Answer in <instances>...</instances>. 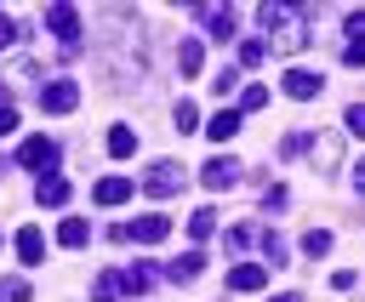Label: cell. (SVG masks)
Wrapping results in <instances>:
<instances>
[{"label":"cell","mask_w":365,"mask_h":302,"mask_svg":"<svg viewBox=\"0 0 365 302\" xmlns=\"http://www.w3.org/2000/svg\"><path fill=\"white\" fill-rule=\"evenodd\" d=\"M171 120H177V131H194V125H200V108H194V103H177Z\"/></svg>","instance_id":"27"},{"label":"cell","mask_w":365,"mask_h":302,"mask_svg":"<svg viewBox=\"0 0 365 302\" xmlns=\"http://www.w3.org/2000/svg\"><path fill=\"white\" fill-rule=\"evenodd\" d=\"M114 296H120V268H103L91 279V302H114Z\"/></svg>","instance_id":"19"},{"label":"cell","mask_w":365,"mask_h":302,"mask_svg":"<svg viewBox=\"0 0 365 302\" xmlns=\"http://www.w3.org/2000/svg\"><path fill=\"white\" fill-rule=\"evenodd\" d=\"M188 234H194V239H205V234H217V211H205V205H200V211L188 217Z\"/></svg>","instance_id":"25"},{"label":"cell","mask_w":365,"mask_h":302,"mask_svg":"<svg viewBox=\"0 0 365 302\" xmlns=\"http://www.w3.org/2000/svg\"><path fill=\"white\" fill-rule=\"evenodd\" d=\"M29 296H34L29 279H11V285H6V302H29Z\"/></svg>","instance_id":"32"},{"label":"cell","mask_w":365,"mask_h":302,"mask_svg":"<svg viewBox=\"0 0 365 302\" xmlns=\"http://www.w3.org/2000/svg\"><path fill=\"white\" fill-rule=\"evenodd\" d=\"M131 148H137V131H131V125H108V154H114V160H125Z\"/></svg>","instance_id":"20"},{"label":"cell","mask_w":365,"mask_h":302,"mask_svg":"<svg viewBox=\"0 0 365 302\" xmlns=\"http://www.w3.org/2000/svg\"><path fill=\"white\" fill-rule=\"evenodd\" d=\"M354 188L365 194V160H354Z\"/></svg>","instance_id":"35"},{"label":"cell","mask_w":365,"mask_h":302,"mask_svg":"<svg viewBox=\"0 0 365 302\" xmlns=\"http://www.w3.org/2000/svg\"><path fill=\"white\" fill-rule=\"evenodd\" d=\"M268 57V40H240V68H257Z\"/></svg>","instance_id":"23"},{"label":"cell","mask_w":365,"mask_h":302,"mask_svg":"<svg viewBox=\"0 0 365 302\" xmlns=\"http://www.w3.org/2000/svg\"><path fill=\"white\" fill-rule=\"evenodd\" d=\"M177 68H182V74H200V68H205V40H182V46H177Z\"/></svg>","instance_id":"17"},{"label":"cell","mask_w":365,"mask_h":302,"mask_svg":"<svg viewBox=\"0 0 365 302\" xmlns=\"http://www.w3.org/2000/svg\"><path fill=\"white\" fill-rule=\"evenodd\" d=\"M154 262H131V268H120V296H148V285H154Z\"/></svg>","instance_id":"9"},{"label":"cell","mask_w":365,"mask_h":302,"mask_svg":"<svg viewBox=\"0 0 365 302\" xmlns=\"http://www.w3.org/2000/svg\"><path fill=\"white\" fill-rule=\"evenodd\" d=\"M257 23L268 28V40H274V51H302L314 34H308V17L302 11H291V6H262L257 11Z\"/></svg>","instance_id":"1"},{"label":"cell","mask_w":365,"mask_h":302,"mask_svg":"<svg viewBox=\"0 0 365 302\" xmlns=\"http://www.w3.org/2000/svg\"><path fill=\"white\" fill-rule=\"evenodd\" d=\"M74 103H80V85L74 80H46L40 85V108L46 114H74Z\"/></svg>","instance_id":"6"},{"label":"cell","mask_w":365,"mask_h":302,"mask_svg":"<svg viewBox=\"0 0 365 302\" xmlns=\"http://www.w3.org/2000/svg\"><path fill=\"white\" fill-rule=\"evenodd\" d=\"M234 131H240V108H222V114L205 120V137H211V142H228Z\"/></svg>","instance_id":"14"},{"label":"cell","mask_w":365,"mask_h":302,"mask_svg":"<svg viewBox=\"0 0 365 302\" xmlns=\"http://www.w3.org/2000/svg\"><path fill=\"white\" fill-rule=\"evenodd\" d=\"M217 91H222V97H228V91H240V68H234V63H222V68H217Z\"/></svg>","instance_id":"28"},{"label":"cell","mask_w":365,"mask_h":302,"mask_svg":"<svg viewBox=\"0 0 365 302\" xmlns=\"http://www.w3.org/2000/svg\"><path fill=\"white\" fill-rule=\"evenodd\" d=\"M257 245H262V256H268L274 268H285V256H291V251H285V239H279L274 228H262V234H257Z\"/></svg>","instance_id":"21"},{"label":"cell","mask_w":365,"mask_h":302,"mask_svg":"<svg viewBox=\"0 0 365 302\" xmlns=\"http://www.w3.org/2000/svg\"><path fill=\"white\" fill-rule=\"evenodd\" d=\"M131 188H137V182H125V177H103V182L91 188V199H97V205H125Z\"/></svg>","instance_id":"12"},{"label":"cell","mask_w":365,"mask_h":302,"mask_svg":"<svg viewBox=\"0 0 365 302\" xmlns=\"http://www.w3.org/2000/svg\"><path fill=\"white\" fill-rule=\"evenodd\" d=\"M11 131H17V108L6 103V108H0V137H11Z\"/></svg>","instance_id":"33"},{"label":"cell","mask_w":365,"mask_h":302,"mask_svg":"<svg viewBox=\"0 0 365 302\" xmlns=\"http://www.w3.org/2000/svg\"><path fill=\"white\" fill-rule=\"evenodd\" d=\"M279 91H285V97H297V103H308V97H319V91H325V80H319V74H308V68H285Z\"/></svg>","instance_id":"7"},{"label":"cell","mask_w":365,"mask_h":302,"mask_svg":"<svg viewBox=\"0 0 365 302\" xmlns=\"http://www.w3.org/2000/svg\"><path fill=\"white\" fill-rule=\"evenodd\" d=\"M68 194H74V188H68V177H57V171H46V177H40V188H34V199H40V205H51V211H57V205H68Z\"/></svg>","instance_id":"11"},{"label":"cell","mask_w":365,"mask_h":302,"mask_svg":"<svg viewBox=\"0 0 365 302\" xmlns=\"http://www.w3.org/2000/svg\"><path fill=\"white\" fill-rule=\"evenodd\" d=\"M268 103V85H240V114H257Z\"/></svg>","instance_id":"24"},{"label":"cell","mask_w":365,"mask_h":302,"mask_svg":"<svg viewBox=\"0 0 365 302\" xmlns=\"http://www.w3.org/2000/svg\"><path fill=\"white\" fill-rule=\"evenodd\" d=\"M57 239H63L68 251H80V245L91 239V222H86V217H63V222H57Z\"/></svg>","instance_id":"15"},{"label":"cell","mask_w":365,"mask_h":302,"mask_svg":"<svg viewBox=\"0 0 365 302\" xmlns=\"http://www.w3.org/2000/svg\"><path fill=\"white\" fill-rule=\"evenodd\" d=\"M302 251H308V256H325V251H331V234H325V228H308V234H302Z\"/></svg>","instance_id":"26"},{"label":"cell","mask_w":365,"mask_h":302,"mask_svg":"<svg viewBox=\"0 0 365 302\" xmlns=\"http://www.w3.org/2000/svg\"><path fill=\"white\" fill-rule=\"evenodd\" d=\"M194 17H200V23H205L217 40H234V34H240V17H234V11H217V6H194Z\"/></svg>","instance_id":"10"},{"label":"cell","mask_w":365,"mask_h":302,"mask_svg":"<svg viewBox=\"0 0 365 302\" xmlns=\"http://www.w3.org/2000/svg\"><path fill=\"white\" fill-rule=\"evenodd\" d=\"M46 28L57 34V51H63V57H80V11H74V6H63V0L46 6Z\"/></svg>","instance_id":"3"},{"label":"cell","mask_w":365,"mask_h":302,"mask_svg":"<svg viewBox=\"0 0 365 302\" xmlns=\"http://www.w3.org/2000/svg\"><path fill=\"white\" fill-rule=\"evenodd\" d=\"M200 182L217 188V194L234 188V182H240V160H205V165H200Z\"/></svg>","instance_id":"8"},{"label":"cell","mask_w":365,"mask_h":302,"mask_svg":"<svg viewBox=\"0 0 365 302\" xmlns=\"http://www.w3.org/2000/svg\"><path fill=\"white\" fill-rule=\"evenodd\" d=\"M57 154H63V148H57V137H29V142L17 148V165H29V171H40V177H46V171L57 165Z\"/></svg>","instance_id":"5"},{"label":"cell","mask_w":365,"mask_h":302,"mask_svg":"<svg viewBox=\"0 0 365 302\" xmlns=\"http://www.w3.org/2000/svg\"><path fill=\"white\" fill-rule=\"evenodd\" d=\"M297 160H314V171L331 177L336 160H342V137H336V131H302V154H297Z\"/></svg>","instance_id":"2"},{"label":"cell","mask_w":365,"mask_h":302,"mask_svg":"<svg viewBox=\"0 0 365 302\" xmlns=\"http://www.w3.org/2000/svg\"><path fill=\"white\" fill-rule=\"evenodd\" d=\"M342 28H348V40H365V11H348Z\"/></svg>","instance_id":"30"},{"label":"cell","mask_w":365,"mask_h":302,"mask_svg":"<svg viewBox=\"0 0 365 302\" xmlns=\"http://www.w3.org/2000/svg\"><path fill=\"white\" fill-rule=\"evenodd\" d=\"M228 285H234V291H262L268 274H262L257 262H234V268H228Z\"/></svg>","instance_id":"13"},{"label":"cell","mask_w":365,"mask_h":302,"mask_svg":"<svg viewBox=\"0 0 365 302\" xmlns=\"http://www.w3.org/2000/svg\"><path fill=\"white\" fill-rule=\"evenodd\" d=\"M342 63H348V68H365V40H348V51H342Z\"/></svg>","instance_id":"31"},{"label":"cell","mask_w":365,"mask_h":302,"mask_svg":"<svg viewBox=\"0 0 365 302\" xmlns=\"http://www.w3.org/2000/svg\"><path fill=\"white\" fill-rule=\"evenodd\" d=\"M17 34H23V28H17V23H11V17H0V51H6V46H11V40H17Z\"/></svg>","instance_id":"34"},{"label":"cell","mask_w":365,"mask_h":302,"mask_svg":"<svg viewBox=\"0 0 365 302\" xmlns=\"http://www.w3.org/2000/svg\"><path fill=\"white\" fill-rule=\"evenodd\" d=\"M274 302H302V296H297V291H285V296H274Z\"/></svg>","instance_id":"36"},{"label":"cell","mask_w":365,"mask_h":302,"mask_svg":"<svg viewBox=\"0 0 365 302\" xmlns=\"http://www.w3.org/2000/svg\"><path fill=\"white\" fill-rule=\"evenodd\" d=\"M257 234H262V222H234V228H228V251H245V245H257Z\"/></svg>","instance_id":"22"},{"label":"cell","mask_w":365,"mask_h":302,"mask_svg":"<svg viewBox=\"0 0 365 302\" xmlns=\"http://www.w3.org/2000/svg\"><path fill=\"white\" fill-rule=\"evenodd\" d=\"M200 268H205V256L200 251H182L171 268H165V279H177V285H188V279H200Z\"/></svg>","instance_id":"16"},{"label":"cell","mask_w":365,"mask_h":302,"mask_svg":"<svg viewBox=\"0 0 365 302\" xmlns=\"http://www.w3.org/2000/svg\"><path fill=\"white\" fill-rule=\"evenodd\" d=\"M182 182H188V171H182L177 160H160V165H148V171H143V188H148L154 199H171Z\"/></svg>","instance_id":"4"},{"label":"cell","mask_w":365,"mask_h":302,"mask_svg":"<svg viewBox=\"0 0 365 302\" xmlns=\"http://www.w3.org/2000/svg\"><path fill=\"white\" fill-rule=\"evenodd\" d=\"M342 120H348V131H354V137H365V103H348V114H342Z\"/></svg>","instance_id":"29"},{"label":"cell","mask_w":365,"mask_h":302,"mask_svg":"<svg viewBox=\"0 0 365 302\" xmlns=\"http://www.w3.org/2000/svg\"><path fill=\"white\" fill-rule=\"evenodd\" d=\"M17 256H23L29 268L46 256V239H40V228H17Z\"/></svg>","instance_id":"18"}]
</instances>
